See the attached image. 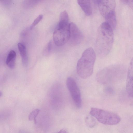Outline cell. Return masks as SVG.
Returning a JSON list of instances; mask_svg holds the SVG:
<instances>
[{"label": "cell", "instance_id": "6da1fadb", "mask_svg": "<svg viewBox=\"0 0 133 133\" xmlns=\"http://www.w3.org/2000/svg\"><path fill=\"white\" fill-rule=\"evenodd\" d=\"M113 30L106 22L102 23L98 28L95 46V51L98 57H104L110 52L114 42Z\"/></svg>", "mask_w": 133, "mask_h": 133}, {"label": "cell", "instance_id": "7a4b0ae2", "mask_svg": "<svg viewBox=\"0 0 133 133\" xmlns=\"http://www.w3.org/2000/svg\"><path fill=\"white\" fill-rule=\"evenodd\" d=\"M96 57L95 52L91 47L83 52L77 65V74L81 78L85 79L92 75Z\"/></svg>", "mask_w": 133, "mask_h": 133}, {"label": "cell", "instance_id": "3957f363", "mask_svg": "<svg viewBox=\"0 0 133 133\" xmlns=\"http://www.w3.org/2000/svg\"><path fill=\"white\" fill-rule=\"evenodd\" d=\"M70 35L69 23L67 12L64 11L60 15L59 23L54 32L53 38L55 45L62 46L68 42Z\"/></svg>", "mask_w": 133, "mask_h": 133}, {"label": "cell", "instance_id": "277c9868", "mask_svg": "<svg viewBox=\"0 0 133 133\" xmlns=\"http://www.w3.org/2000/svg\"><path fill=\"white\" fill-rule=\"evenodd\" d=\"M90 113L99 122L105 125H116L121 120V117L117 114L98 108H91Z\"/></svg>", "mask_w": 133, "mask_h": 133}, {"label": "cell", "instance_id": "5b68a950", "mask_svg": "<svg viewBox=\"0 0 133 133\" xmlns=\"http://www.w3.org/2000/svg\"><path fill=\"white\" fill-rule=\"evenodd\" d=\"M67 87L75 105L78 108L82 106V99L79 89L74 79L70 77L67 78Z\"/></svg>", "mask_w": 133, "mask_h": 133}, {"label": "cell", "instance_id": "8992f818", "mask_svg": "<svg viewBox=\"0 0 133 133\" xmlns=\"http://www.w3.org/2000/svg\"><path fill=\"white\" fill-rule=\"evenodd\" d=\"M70 35L68 42L71 46L79 44L83 38V35L79 29L74 23H69Z\"/></svg>", "mask_w": 133, "mask_h": 133}, {"label": "cell", "instance_id": "52a82bcc", "mask_svg": "<svg viewBox=\"0 0 133 133\" xmlns=\"http://www.w3.org/2000/svg\"><path fill=\"white\" fill-rule=\"evenodd\" d=\"M97 3L100 13L105 18L115 12V0H97Z\"/></svg>", "mask_w": 133, "mask_h": 133}, {"label": "cell", "instance_id": "ba28073f", "mask_svg": "<svg viewBox=\"0 0 133 133\" xmlns=\"http://www.w3.org/2000/svg\"><path fill=\"white\" fill-rule=\"evenodd\" d=\"M119 65H111L99 71L96 75L97 82L101 84H104L111 78Z\"/></svg>", "mask_w": 133, "mask_h": 133}, {"label": "cell", "instance_id": "9c48e42d", "mask_svg": "<svg viewBox=\"0 0 133 133\" xmlns=\"http://www.w3.org/2000/svg\"><path fill=\"white\" fill-rule=\"evenodd\" d=\"M126 88L128 95L133 97V71L127 72Z\"/></svg>", "mask_w": 133, "mask_h": 133}, {"label": "cell", "instance_id": "30bf717a", "mask_svg": "<svg viewBox=\"0 0 133 133\" xmlns=\"http://www.w3.org/2000/svg\"><path fill=\"white\" fill-rule=\"evenodd\" d=\"M78 3L86 15L89 16L92 14L90 0H77Z\"/></svg>", "mask_w": 133, "mask_h": 133}, {"label": "cell", "instance_id": "8fae6325", "mask_svg": "<svg viewBox=\"0 0 133 133\" xmlns=\"http://www.w3.org/2000/svg\"><path fill=\"white\" fill-rule=\"evenodd\" d=\"M18 46L22 58V63L24 65H26L28 62V57L25 46L23 44L19 43Z\"/></svg>", "mask_w": 133, "mask_h": 133}, {"label": "cell", "instance_id": "7c38bea8", "mask_svg": "<svg viewBox=\"0 0 133 133\" xmlns=\"http://www.w3.org/2000/svg\"><path fill=\"white\" fill-rule=\"evenodd\" d=\"M16 58V54L14 50H11L9 52L6 60V63L10 69H14L15 67Z\"/></svg>", "mask_w": 133, "mask_h": 133}, {"label": "cell", "instance_id": "4fadbf2b", "mask_svg": "<svg viewBox=\"0 0 133 133\" xmlns=\"http://www.w3.org/2000/svg\"><path fill=\"white\" fill-rule=\"evenodd\" d=\"M105 19V22L110 26L113 30L115 29L116 25V19L115 12L109 15Z\"/></svg>", "mask_w": 133, "mask_h": 133}, {"label": "cell", "instance_id": "5bb4252c", "mask_svg": "<svg viewBox=\"0 0 133 133\" xmlns=\"http://www.w3.org/2000/svg\"><path fill=\"white\" fill-rule=\"evenodd\" d=\"M88 116L86 117L85 119V123L90 128L95 127L97 124L96 118L93 116Z\"/></svg>", "mask_w": 133, "mask_h": 133}, {"label": "cell", "instance_id": "9a60e30c", "mask_svg": "<svg viewBox=\"0 0 133 133\" xmlns=\"http://www.w3.org/2000/svg\"><path fill=\"white\" fill-rule=\"evenodd\" d=\"M40 110L38 109H36L33 110L29 114L28 119L30 121L34 120L35 123H36V118L38 115Z\"/></svg>", "mask_w": 133, "mask_h": 133}, {"label": "cell", "instance_id": "2e32d148", "mask_svg": "<svg viewBox=\"0 0 133 133\" xmlns=\"http://www.w3.org/2000/svg\"><path fill=\"white\" fill-rule=\"evenodd\" d=\"M41 0H26L24 2V4L26 6L31 7L35 5Z\"/></svg>", "mask_w": 133, "mask_h": 133}, {"label": "cell", "instance_id": "e0dca14e", "mask_svg": "<svg viewBox=\"0 0 133 133\" xmlns=\"http://www.w3.org/2000/svg\"><path fill=\"white\" fill-rule=\"evenodd\" d=\"M43 17V16L42 15H40L36 18L30 26V30H32L35 26L41 21Z\"/></svg>", "mask_w": 133, "mask_h": 133}, {"label": "cell", "instance_id": "ac0fdd59", "mask_svg": "<svg viewBox=\"0 0 133 133\" xmlns=\"http://www.w3.org/2000/svg\"><path fill=\"white\" fill-rule=\"evenodd\" d=\"M127 3L130 8L133 11V0H127Z\"/></svg>", "mask_w": 133, "mask_h": 133}, {"label": "cell", "instance_id": "d6986e66", "mask_svg": "<svg viewBox=\"0 0 133 133\" xmlns=\"http://www.w3.org/2000/svg\"><path fill=\"white\" fill-rule=\"evenodd\" d=\"M52 44L51 42H50L48 44V51H50L51 50V46H52Z\"/></svg>", "mask_w": 133, "mask_h": 133}, {"label": "cell", "instance_id": "ffe728a7", "mask_svg": "<svg viewBox=\"0 0 133 133\" xmlns=\"http://www.w3.org/2000/svg\"><path fill=\"white\" fill-rule=\"evenodd\" d=\"M59 133H68V131L66 129H63L61 130L58 132Z\"/></svg>", "mask_w": 133, "mask_h": 133}, {"label": "cell", "instance_id": "44dd1931", "mask_svg": "<svg viewBox=\"0 0 133 133\" xmlns=\"http://www.w3.org/2000/svg\"><path fill=\"white\" fill-rule=\"evenodd\" d=\"M121 1L123 3H127V0H121Z\"/></svg>", "mask_w": 133, "mask_h": 133}, {"label": "cell", "instance_id": "7402d4cb", "mask_svg": "<svg viewBox=\"0 0 133 133\" xmlns=\"http://www.w3.org/2000/svg\"><path fill=\"white\" fill-rule=\"evenodd\" d=\"M95 2L97 3V0H94Z\"/></svg>", "mask_w": 133, "mask_h": 133}, {"label": "cell", "instance_id": "603a6c76", "mask_svg": "<svg viewBox=\"0 0 133 133\" xmlns=\"http://www.w3.org/2000/svg\"><path fill=\"white\" fill-rule=\"evenodd\" d=\"M0 97H1V96H2V92H1V91H0Z\"/></svg>", "mask_w": 133, "mask_h": 133}]
</instances>
